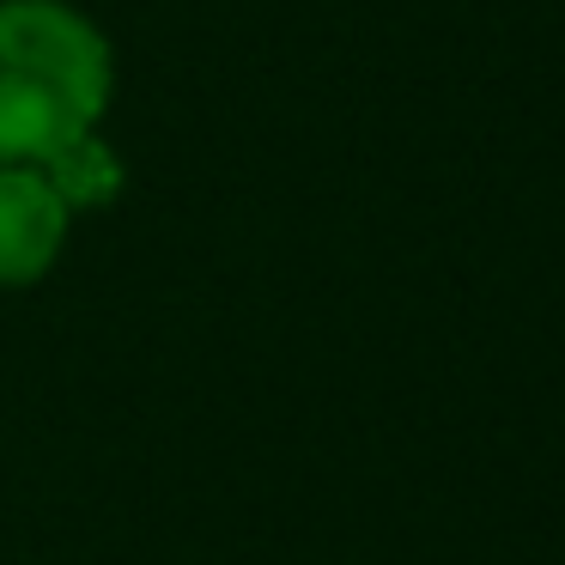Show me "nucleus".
<instances>
[{
    "mask_svg": "<svg viewBox=\"0 0 565 565\" xmlns=\"http://www.w3.org/2000/svg\"><path fill=\"white\" fill-rule=\"evenodd\" d=\"M116 98V50L74 0H0V164H55Z\"/></svg>",
    "mask_w": 565,
    "mask_h": 565,
    "instance_id": "1",
    "label": "nucleus"
},
{
    "mask_svg": "<svg viewBox=\"0 0 565 565\" xmlns=\"http://www.w3.org/2000/svg\"><path fill=\"white\" fill-rule=\"evenodd\" d=\"M74 207L38 164H0V286H38L67 244Z\"/></svg>",
    "mask_w": 565,
    "mask_h": 565,
    "instance_id": "2",
    "label": "nucleus"
},
{
    "mask_svg": "<svg viewBox=\"0 0 565 565\" xmlns=\"http://www.w3.org/2000/svg\"><path fill=\"white\" fill-rule=\"evenodd\" d=\"M43 177H50L55 195H62L74 213L104 207V201L122 195V159H116V152L104 147V135L79 140V147H67L55 164H43Z\"/></svg>",
    "mask_w": 565,
    "mask_h": 565,
    "instance_id": "3",
    "label": "nucleus"
}]
</instances>
